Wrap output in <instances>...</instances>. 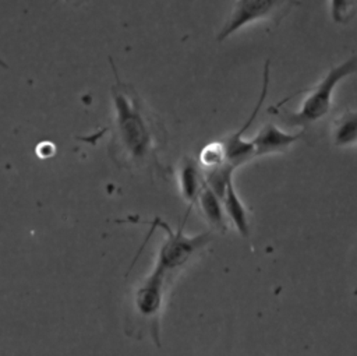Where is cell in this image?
Segmentation results:
<instances>
[{"label":"cell","mask_w":357,"mask_h":356,"mask_svg":"<svg viewBox=\"0 0 357 356\" xmlns=\"http://www.w3.org/2000/svg\"><path fill=\"white\" fill-rule=\"evenodd\" d=\"M109 60L116 77L110 88L114 107L112 156L124 168L162 170L159 152L166 144V130L135 88L119 78L113 60Z\"/></svg>","instance_id":"cell-1"},{"label":"cell","mask_w":357,"mask_h":356,"mask_svg":"<svg viewBox=\"0 0 357 356\" xmlns=\"http://www.w3.org/2000/svg\"><path fill=\"white\" fill-rule=\"evenodd\" d=\"M356 56L351 54L339 64L329 67L326 74L308 89H300L296 94H304L300 106L294 112L271 106L268 112L275 114L287 127H297L304 134L312 126L321 123L333 107V94L336 87L347 77L356 73Z\"/></svg>","instance_id":"cell-2"},{"label":"cell","mask_w":357,"mask_h":356,"mask_svg":"<svg viewBox=\"0 0 357 356\" xmlns=\"http://www.w3.org/2000/svg\"><path fill=\"white\" fill-rule=\"evenodd\" d=\"M300 6V0H231L229 15L216 40L222 43L241 28L259 21L279 25L294 7Z\"/></svg>","instance_id":"cell-3"},{"label":"cell","mask_w":357,"mask_h":356,"mask_svg":"<svg viewBox=\"0 0 357 356\" xmlns=\"http://www.w3.org/2000/svg\"><path fill=\"white\" fill-rule=\"evenodd\" d=\"M155 228H162L166 233L158 250V260L155 265H158L167 274L184 267L195 253L206 247L213 239L212 232H204L194 236H187L183 232V225L178 229L173 230L160 218L153 219L152 229Z\"/></svg>","instance_id":"cell-4"},{"label":"cell","mask_w":357,"mask_h":356,"mask_svg":"<svg viewBox=\"0 0 357 356\" xmlns=\"http://www.w3.org/2000/svg\"><path fill=\"white\" fill-rule=\"evenodd\" d=\"M165 272L158 265L135 286L132 293L134 311L152 327V336L159 345V314L163 306L166 276Z\"/></svg>","instance_id":"cell-5"},{"label":"cell","mask_w":357,"mask_h":356,"mask_svg":"<svg viewBox=\"0 0 357 356\" xmlns=\"http://www.w3.org/2000/svg\"><path fill=\"white\" fill-rule=\"evenodd\" d=\"M269 73H271V67H269V60L265 61V66H264V71H262V87H261V92H259V96L257 99V103L251 112V114L248 116V119L243 123V126L223 137L220 141L223 144V148H225V154H226V158L230 161V162H234V163H241V162H245L251 154H252V145H251V141L250 140H244V134L245 131L251 127V124L254 123L255 117L258 116L265 99H266V95H268V88H269Z\"/></svg>","instance_id":"cell-6"},{"label":"cell","mask_w":357,"mask_h":356,"mask_svg":"<svg viewBox=\"0 0 357 356\" xmlns=\"http://www.w3.org/2000/svg\"><path fill=\"white\" fill-rule=\"evenodd\" d=\"M303 135L304 133L301 130H298L297 133H287L275 123H266L259 128L257 135L251 138L254 158L269 154L286 152L294 142L301 140Z\"/></svg>","instance_id":"cell-7"},{"label":"cell","mask_w":357,"mask_h":356,"mask_svg":"<svg viewBox=\"0 0 357 356\" xmlns=\"http://www.w3.org/2000/svg\"><path fill=\"white\" fill-rule=\"evenodd\" d=\"M204 184L202 169L194 158L183 156L178 165V190L181 198L188 204V211L197 201Z\"/></svg>","instance_id":"cell-8"},{"label":"cell","mask_w":357,"mask_h":356,"mask_svg":"<svg viewBox=\"0 0 357 356\" xmlns=\"http://www.w3.org/2000/svg\"><path fill=\"white\" fill-rule=\"evenodd\" d=\"M195 202H198L205 221L211 225L213 230L220 233H225L227 230V218L223 211L222 200L205 184V181L199 190Z\"/></svg>","instance_id":"cell-9"},{"label":"cell","mask_w":357,"mask_h":356,"mask_svg":"<svg viewBox=\"0 0 357 356\" xmlns=\"http://www.w3.org/2000/svg\"><path fill=\"white\" fill-rule=\"evenodd\" d=\"M222 205L226 218L233 223L236 230L243 236H250V221H248V211L244 202L240 200L238 194L236 193L233 181H230L222 195Z\"/></svg>","instance_id":"cell-10"},{"label":"cell","mask_w":357,"mask_h":356,"mask_svg":"<svg viewBox=\"0 0 357 356\" xmlns=\"http://www.w3.org/2000/svg\"><path fill=\"white\" fill-rule=\"evenodd\" d=\"M331 137L335 147H353L357 140V112L346 109L337 114L331 127Z\"/></svg>","instance_id":"cell-11"},{"label":"cell","mask_w":357,"mask_h":356,"mask_svg":"<svg viewBox=\"0 0 357 356\" xmlns=\"http://www.w3.org/2000/svg\"><path fill=\"white\" fill-rule=\"evenodd\" d=\"M197 162L202 170L218 168V166L226 163V155H225V148H223L222 141L216 140V141L205 144L199 149Z\"/></svg>","instance_id":"cell-12"},{"label":"cell","mask_w":357,"mask_h":356,"mask_svg":"<svg viewBox=\"0 0 357 356\" xmlns=\"http://www.w3.org/2000/svg\"><path fill=\"white\" fill-rule=\"evenodd\" d=\"M357 11V0H329V14L335 24H350Z\"/></svg>","instance_id":"cell-13"},{"label":"cell","mask_w":357,"mask_h":356,"mask_svg":"<svg viewBox=\"0 0 357 356\" xmlns=\"http://www.w3.org/2000/svg\"><path fill=\"white\" fill-rule=\"evenodd\" d=\"M36 152L40 158H50L54 154V145L52 142H42L38 144Z\"/></svg>","instance_id":"cell-14"},{"label":"cell","mask_w":357,"mask_h":356,"mask_svg":"<svg viewBox=\"0 0 357 356\" xmlns=\"http://www.w3.org/2000/svg\"><path fill=\"white\" fill-rule=\"evenodd\" d=\"M86 0H64V3H68V4H81Z\"/></svg>","instance_id":"cell-15"},{"label":"cell","mask_w":357,"mask_h":356,"mask_svg":"<svg viewBox=\"0 0 357 356\" xmlns=\"http://www.w3.org/2000/svg\"><path fill=\"white\" fill-rule=\"evenodd\" d=\"M0 67H1V68H8V64H7L1 57H0Z\"/></svg>","instance_id":"cell-16"}]
</instances>
